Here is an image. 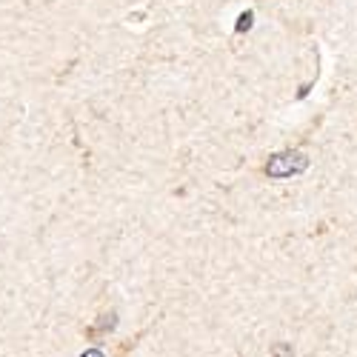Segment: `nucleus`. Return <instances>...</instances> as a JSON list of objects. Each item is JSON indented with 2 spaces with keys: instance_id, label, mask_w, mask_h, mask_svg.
<instances>
[{
  "instance_id": "obj_1",
  "label": "nucleus",
  "mask_w": 357,
  "mask_h": 357,
  "mask_svg": "<svg viewBox=\"0 0 357 357\" xmlns=\"http://www.w3.org/2000/svg\"><path fill=\"white\" fill-rule=\"evenodd\" d=\"M306 169H309V158L303 152H280L266 163V174L275 177V181H286V177L303 174Z\"/></svg>"
},
{
  "instance_id": "obj_2",
  "label": "nucleus",
  "mask_w": 357,
  "mask_h": 357,
  "mask_svg": "<svg viewBox=\"0 0 357 357\" xmlns=\"http://www.w3.org/2000/svg\"><path fill=\"white\" fill-rule=\"evenodd\" d=\"M252 20H255V15L252 12H243L241 17H237V32H246V29H252Z\"/></svg>"
},
{
  "instance_id": "obj_3",
  "label": "nucleus",
  "mask_w": 357,
  "mask_h": 357,
  "mask_svg": "<svg viewBox=\"0 0 357 357\" xmlns=\"http://www.w3.org/2000/svg\"><path fill=\"white\" fill-rule=\"evenodd\" d=\"M80 357H103V354H100V351H95V349H92V351H86V354H80Z\"/></svg>"
}]
</instances>
